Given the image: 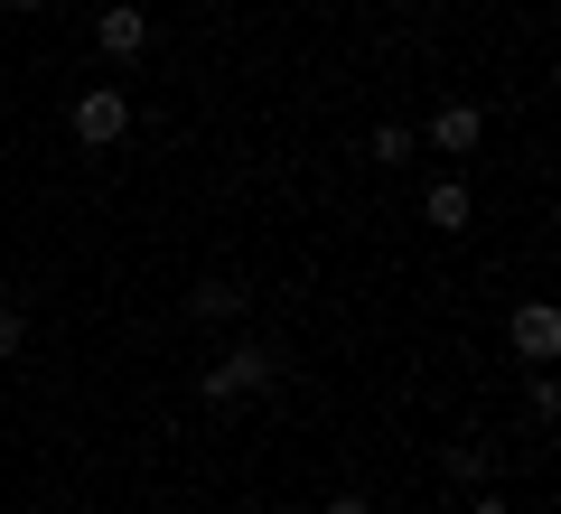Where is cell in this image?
I'll list each match as a JSON object with an SVG mask.
<instances>
[{"label": "cell", "mask_w": 561, "mask_h": 514, "mask_svg": "<svg viewBox=\"0 0 561 514\" xmlns=\"http://www.w3.org/2000/svg\"><path fill=\"white\" fill-rule=\"evenodd\" d=\"M280 375H290V356H280L272 336H243V346H225V356L197 375V402H206V412H225V402H253V393H272Z\"/></svg>", "instance_id": "1"}, {"label": "cell", "mask_w": 561, "mask_h": 514, "mask_svg": "<svg viewBox=\"0 0 561 514\" xmlns=\"http://www.w3.org/2000/svg\"><path fill=\"white\" fill-rule=\"evenodd\" d=\"M76 140L84 150H122L131 140V94L122 84H84L76 94Z\"/></svg>", "instance_id": "2"}, {"label": "cell", "mask_w": 561, "mask_h": 514, "mask_svg": "<svg viewBox=\"0 0 561 514\" xmlns=\"http://www.w3.org/2000/svg\"><path fill=\"white\" fill-rule=\"evenodd\" d=\"M505 336H515L524 365H552L561 356V309H552V299H524V309L505 318Z\"/></svg>", "instance_id": "3"}, {"label": "cell", "mask_w": 561, "mask_h": 514, "mask_svg": "<svg viewBox=\"0 0 561 514\" xmlns=\"http://www.w3.org/2000/svg\"><path fill=\"white\" fill-rule=\"evenodd\" d=\"M94 47H103L113 66H131L140 47H150V10H140V0H113V10L94 20Z\"/></svg>", "instance_id": "4"}, {"label": "cell", "mask_w": 561, "mask_h": 514, "mask_svg": "<svg viewBox=\"0 0 561 514\" xmlns=\"http://www.w3.org/2000/svg\"><path fill=\"white\" fill-rule=\"evenodd\" d=\"M243 309H253V290H243L234 272H216V281H197V290H187V318H197V328H234Z\"/></svg>", "instance_id": "5"}, {"label": "cell", "mask_w": 561, "mask_h": 514, "mask_svg": "<svg viewBox=\"0 0 561 514\" xmlns=\"http://www.w3.org/2000/svg\"><path fill=\"white\" fill-rule=\"evenodd\" d=\"M478 140H486V113H478V103H440V113H431V150H440V159H468Z\"/></svg>", "instance_id": "6"}, {"label": "cell", "mask_w": 561, "mask_h": 514, "mask_svg": "<svg viewBox=\"0 0 561 514\" xmlns=\"http://www.w3.org/2000/svg\"><path fill=\"white\" fill-rule=\"evenodd\" d=\"M421 216L440 225V235H468V216H478V197H468L459 179H431V197H421Z\"/></svg>", "instance_id": "7"}, {"label": "cell", "mask_w": 561, "mask_h": 514, "mask_svg": "<svg viewBox=\"0 0 561 514\" xmlns=\"http://www.w3.org/2000/svg\"><path fill=\"white\" fill-rule=\"evenodd\" d=\"M412 150H421V132H412V122H375V132H365V159H375V169H402Z\"/></svg>", "instance_id": "8"}, {"label": "cell", "mask_w": 561, "mask_h": 514, "mask_svg": "<svg viewBox=\"0 0 561 514\" xmlns=\"http://www.w3.org/2000/svg\"><path fill=\"white\" fill-rule=\"evenodd\" d=\"M449 477H468V487H486V477H496V458H486V439H449Z\"/></svg>", "instance_id": "9"}, {"label": "cell", "mask_w": 561, "mask_h": 514, "mask_svg": "<svg viewBox=\"0 0 561 514\" xmlns=\"http://www.w3.org/2000/svg\"><path fill=\"white\" fill-rule=\"evenodd\" d=\"M20 346H28V318H20V309H10V299H0V365L20 356Z\"/></svg>", "instance_id": "10"}, {"label": "cell", "mask_w": 561, "mask_h": 514, "mask_svg": "<svg viewBox=\"0 0 561 514\" xmlns=\"http://www.w3.org/2000/svg\"><path fill=\"white\" fill-rule=\"evenodd\" d=\"M524 402H534V421H552V412H561V384L534 375V384H524Z\"/></svg>", "instance_id": "11"}, {"label": "cell", "mask_w": 561, "mask_h": 514, "mask_svg": "<svg viewBox=\"0 0 561 514\" xmlns=\"http://www.w3.org/2000/svg\"><path fill=\"white\" fill-rule=\"evenodd\" d=\"M319 514H375V505H365V495H328Z\"/></svg>", "instance_id": "12"}, {"label": "cell", "mask_w": 561, "mask_h": 514, "mask_svg": "<svg viewBox=\"0 0 561 514\" xmlns=\"http://www.w3.org/2000/svg\"><path fill=\"white\" fill-rule=\"evenodd\" d=\"M0 10H20V20H38V10H57V0H0Z\"/></svg>", "instance_id": "13"}, {"label": "cell", "mask_w": 561, "mask_h": 514, "mask_svg": "<svg viewBox=\"0 0 561 514\" xmlns=\"http://www.w3.org/2000/svg\"><path fill=\"white\" fill-rule=\"evenodd\" d=\"M468 514H515V505H505V495H478V505H468Z\"/></svg>", "instance_id": "14"}]
</instances>
